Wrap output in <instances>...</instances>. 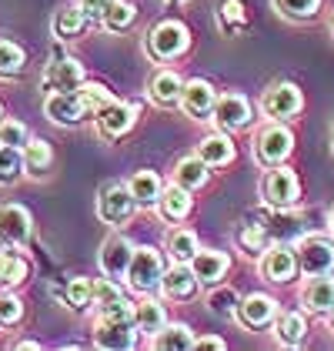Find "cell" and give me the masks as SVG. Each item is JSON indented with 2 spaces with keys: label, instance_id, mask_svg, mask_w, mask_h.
Here are the masks:
<instances>
[{
  "label": "cell",
  "instance_id": "cell-1",
  "mask_svg": "<svg viewBox=\"0 0 334 351\" xmlns=\"http://www.w3.org/2000/svg\"><path fill=\"white\" fill-rule=\"evenodd\" d=\"M127 285L140 291V295H151L161 288V278H164V261H161V251L157 247H134V258L127 265Z\"/></svg>",
  "mask_w": 334,
  "mask_h": 351
},
{
  "label": "cell",
  "instance_id": "cell-2",
  "mask_svg": "<svg viewBox=\"0 0 334 351\" xmlns=\"http://www.w3.org/2000/svg\"><path fill=\"white\" fill-rule=\"evenodd\" d=\"M188 44H191V34L181 21H161L147 34V54L154 60H174L188 51Z\"/></svg>",
  "mask_w": 334,
  "mask_h": 351
},
{
  "label": "cell",
  "instance_id": "cell-3",
  "mask_svg": "<svg viewBox=\"0 0 334 351\" xmlns=\"http://www.w3.org/2000/svg\"><path fill=\"white\" fill-rule=\"evenodd\" d=\"M94 345L104 351H127L138 345V328L134 318H120V315H101L94 324Z\"/></svg>",
  "mask_w": 334,
  "mask_h": 351
},
{
  "label": "cell",
  "instance_id": "cell-4",
  "mask_svg": "<svg viewBox=\"0 0 334 351\" xmlns=\"http://www.w3.org/2000/svg\"><path fill=\"white\" fill-rule=\"evenodd\" d=\"M291 147H294V134L281 121H274V124H268V128L257 131L254 158L264 164V167H274V164H284V158L291 154Z\"/></svg>",
  "mask_w": 334,
  "mask_h": 351
},
{
  "label": "cell",
  "instance_id": "cell-5",
  "mask_svg": "<svg viewBox=\"0 0 334 351\" xmlns=\"http://www.w3.org/2000/svg\"><path fill=\"white\" fill-rule=\"evenodd\" d=\"M261 197L271 204V208H291L298 197H301V184H298V174L274 164V171L264 174L261 181Z\"/></svg>",
  "mask_w": 334,
  "mask_h": 351
},
{
  "label": "cell",
  "instance_id": "cell-6",
  "mask_svg": "<svg viewBox=\"0 0 334 351\" xmlns=\"http://www.w3.org/2000/svg\"><path fill=\"white\" fill-rule=\"evenodd\" d=\"M44 114H47V121H54L60 128H74L87 117V108L77 90H51L44 97Z\"/></svg>",
  "mask_w": 334,
  "mask_h": 351
},
{
  "label": "cell",
  "instance_id": "cell-7",
  "mask_svg": "<svg viewBox=\"0 0 334 351\" xmlns=\"http://www.w3.org/2000/svg\"><path fill=\"white\" fill-rule=\"evenodd\" d=\"M134 208H138V201H134V194H131L127 184H107V188L101 191V197H97V215H101L104 224H124V221H131Z\"/></svg>",
  "mask_w": 334,
  "mask_h": 351
},
{
  "label": "cell",
  "instance_id": "cell-8",
  "mask_svg": "<svg viewBox=\"0 0 334 351\" xmlns=\"http://www.w3.org/2000/svg\"><path fill=\"white\" fill-rule=\"evenodd\" d=\"M294 254H298V271H305L307 278L334 271V244L324 241V238H305Z\"/></svg>",
  "mask_w": 334,
  "mask_h": 351
},
{
  "label": "cell",
  "instance_id": "cell-9",
  "mask_svg": "<svg viewBox=\"0 0 334 351\" xmlns=\"http://www.w3.org/2000/svg\"><path fill=\"white\" fill-rule=\"evenodd\" d=\"M211 121L221 128V131H241L250 124V104L244 94H224L214 101V110H211Z\"/></svg>",
  "mask_w": 334,
  "mask_h": 351
},
{
  "label": "cell",
  "instance_id": "cell-10",
  "mask_svg": "<svg viewBox=\"0 0 334 351\" xmlns=\"http://www.w3.org/2000/svg\"><path fill=\"white\" fill-rule=\"evenodd\" d=\"M94 117H97V131L114 141V137H124L134 128L138 108H134V104H124V101H111V104H104V108L97 110Z\"/></svg>",
  "mask_w": 334,
  "mask_h": 351
},
{
  "label": "cell",
  "instance_id": "cell-11",
  "mask_svg": "<svg viewBox=\"0 0 334 351\" xmlns=\"http://www.w3.org/2000/svg\"><path fill=\"white\" fill-rule=\"evenodd\" d=\"M301 108H305L301 90H298L294 84H287V81L274 84V87L264 94V114L274 117V121H287V117H294Z\"/></svg>",
  "mask_w": 334,
  "mask_h": 351
},
{
  "label": "cell",
  "instance_id": "cell-12",
  "mask_svg": "<svg viewBox=\"0 0 334 351\" xmlns=\"http://www.w3.org/2000/svg\"><path fill=\"white\" fill-rule=\"evenodd\" d=\"M214 101H218V94H214V87L207 81H194L184 84V90H181V108L188 117H194V121H211V110H214Z\"/></svg>",
  "mask_w": 334,
  "mask_h": 351
},
{
  "label": "cell",
  "instance_id": "cell-13",
  "mask_svg": "<svg viewBox=\"0 0 334 351\" xmlns=\"http://www.w3.org/2000/svg\"><path fill=\"white\" fill-rule=\"evenodd\" d=\"M131 258H134V244L127 241L124 234H111L107 241L101 244V271L107 274V278H124L127 274V265H131Z\"/></svg>",
  "mask_w": 334,
  "mask_h": 351
},
{
  "label": "cell",
  "instance_id": "cell-14",
  "mask_svg": "<svg viewBox=\"0 0 334 351\" xmlns=\"http://www.w3.org/2000/svg\"><path fill=\"white\" fill-rule=\"evenodd\" d=\"M30 211L24 204H0V244H24L30 238Z\"/></svg>",
  "mask_w": 334,
  "mask_h": 351
},
{
  "label": "cell",
  "instance_id": "cell-15",
  "mask_svg": "<svg viewBox=\"0 0 334 351\" xmlns=\"http://www.w3.org/2000/svg\"><path fill=\"white\" fill-rule=\"evenodd\" d=\"M84 84V67L74 57H57L44 71V87L47 90H77Z\"/></svg>",
  "mask_w": 334,
  "mask_h": 351
},
{
  "label": "cell",
  "instance_id": "cell-16",
  "mask_svg": "<svg viewBox=\"0 0 334 351\" xmlns=\"http://www.w3.org/2000/svg\"><path fill=\"white\" fill-rule=\"evenodd\" d=\"M237 318L248 328H268L278 318V301L271 295H248L237 304Z\"/></svg>",
  "mask_w": 334,
  "mask_h": 351
},
{
  "label": "cell",
  "instance_id": "cell-17",
  "mask_svg": "<svg viewBox=\"0 0 334 351\" xmlns=\"http://www.w3.org/2000/svg\"><path fill=\"white\" fill-rule=\"evenodd\" d=\"M261 271H264V278L284 285V281H291V278L298 274V254H294L287 244H278V247H271V251L264 254Z\"/></svg>",
  "mask_w": 334,
  "mask_h": 351
},
{
  "label": "cell",
  "instance_id": "cell-18",
  "mask_svg": "<svg viewBox=\"0 0 334 351\" xmlns=\"http://www.w3.org/2000/svg\"><path fill=\"white\" fill-rule=\"evenodd\" d=\"M227 268H231V258L224 251H201L197 247V254L191 258V271L201 285H218L227 274Z\"/></svg>",
  "mask_w": 334,
  "mask_h": 351
},
{
  "label": "cell",
  "instance_id": "cell-19",
  "mask_svg": "<svg viewBox=\"0 0 334 351\" xmlns=\"http://www.w3.org/2000/svg\"><path fill=\"white\" fill-rule=\"evenodd\" d=\"M197 281L191 265H174L170 271H164V278H161V291H164L170 301H188V298H194L197 291Z\"/></svg>",
  "mask_w": 334,
  "mask_h": 351
},
{
  "label": "cell",
  "instance_id": "cell-20",
  "mask_svg": "<svg viewBox=\"0 0 334 351\" xmlns=\"http://www.w3.org/2000/svg\"><path fill=\"white\" fill-rule=\"evenodd\" d=\"M264 231L271 234V241H278V244L298 241L305 234V217L291 215L287 208H274V215L264 221Z\"/></svg>",
  "mask_w": 334,
  "mask_h": 351
},
{
  "label": "cell",
  "instance_id": "cell-21",
  "mask_svg": "<svg viewBox=\"0 0 334 351\" xmlns=\"http://www.w3.org/2000/svg\"><path fill=\"white\" fill-rule=\"evenodd\" d=\"M197 158L207 164V167H224V164L234 161V144H231L227 131L204 137V141L197 144Z\"/></svg>",
  "mask_w": 334,
  "mask_h": 351
},
{
  "label": "cell",
  "instance_id": "cell-22",
  "mask_svg": "<svg viewBox=\"0 0 334 351\" xmlns=\"http://www.w3.org/2000/svg\"><path fill=\"white\" fill-rule=\"evenodd\" d=\"M181 90H184V81H181L174 71H157V74L151 77V97H154V104H161V108L181 104Z\"/></svg>",
  "mask_w": 334,
  "mask_h": 351
},
{
  "label": "cell",
  "instance_id": "cell-23",
  "mask_svg": "<svg viewBox=\"0 0 334 351\" xmlns=\"http://www.w3.org/2000/svg\"><path fill=\"white\" fill-rule=\"evenodd\" d=\"M157 208H161V215H164L167 221H184V217L191 215V191L181 188V184L164 188L161 197H157Z\"/></svg>",
  "mask_w": 334,
  "mask_h": 351
},
{
  "label": "cell",
  "instance_id": "cell-24",
  "mask_svg": "<svg viewBox=\"0 0 334 351\" xmlns=\"http://www.w3.org/2000/svg\"><path fill=\"white\" fill-rule=\"evenodd\" d=\"M305 304L311 311H318V315L334 311V278H328V274L311 278V285L305 288Z\"/></svg>",
  "mask_w": 334,
  "mask_h": 351
},
{
  "label": "cell",
  "instance_id": "cell-25",
  "mask_svg": "<svg viewBox=\"0 0 334 351\" xmlns=\"http://www.w3.org/2000/svg\"><path fill=\"white\" fill-rule=\"evenodd\" d=\"M21 154H24V171L27 174H44L54 164V151H51V144L44 137H27V144L21 147Z\"/></svg>",
  "mask_w": 334,
  "mask_h": 351
},
{
  "label": "cell",
  "instance_id": "cell-26",
  "mask_svg": "<svg viewBox=\"0 0 334 351\" xmlns=\"http://www.w3.org/2000/svg\"><path fill=\"white\" fill-rule=\"evenodd\" d=\"M167 324V315H164V304H157V301H140V304H134V328H138L140 335H157L161 328Z\"/></svg>",
  "mask_w": 334,
  "mask_h": 351
},
{
  "label": "cell",
  "instance_id": "cell-27",
  "mask_svg": "<svg viewBox=\"0 0 334 351\" xmlns=\"http://www.w3.org/2000/svg\"><path fill=\"white\" fill-rule=\"evenodd\" d=\"M197 234L191 228H174L170 234H167V254L177 261V265H191V258L197 254Z\"/></svg>",
  "mask_w": 334,
  "mask_h": 351
},
{
  "label": "cell",
  "instance_id": "cell-28",
  "mask_svg": "<svg viewBox=\"0 0 334 351\" xmlns=\"http://www.w3.org/2000/svg\"><path fill=\"white\" fill-rule=\"evenodd\" d=\"M174 184H181V188L188 191H197L207 184V164L201 161V158H181L177 167H174Z\"/></svg>",
  "mask_w": 334,
  "mask_h": 351
},
{
  "label": "cell",
  "instance_id": "cell-29",
  "mask_svg": "<svg viewBox=\"0 0 334 351\" xmlns=\"http://www.w3.org/2000/svg\"><path fill=\"white\" fill-rule=\"evenodd\" d=\"M154 348L161 351H188L194 348V335L188 324H164L157 335H154Z\"/></svg>",
  "mask_w": 334,
  "mask_h": 351
},
{
  "label": "cell",
  "instance_id": "cell-30",
  "mask_svg": "<svg viewBox=\"0 0 334 351\" xmlns=\"http://www.w3.org/2000/svg\"><path fill=\"white\" fill-rule=\"evenodd\" d=\"M84 27H87V14H84L81 7H64V10H57V17H54L57 40H74V37L84 34Z\"/></svg>",
  "mask_w": 334,
  "mask_h": 351
},
{
  "label": "cell",
  "instance_id": "cell-31",
  "mask_svg": "<svg viewBox=\"0 0 334 351\" xmlns=\"http://www.w3.org/2000/svg\"><path fill=\"white\" fill-rule=\"evenodd\" d=\"M24 64H27V54L21 44L0 37V81H10V77H21L24 74Z\"/></svg>",
  "mask_w": 334,
  "mask_h": 351
},
{
  "label": "cell",
  "instance_id": "cell-32",
  "mask_svg": "<svg viewBox=\"0 0 334 351\" xmlns=\"http://www.w3.org/2000/svg\"><path fill=\"white\" fill-rule=\"evenodd\" d=\"M127 188H131V194H134L138 204H157L164 184H161V178H157L154 171H138V174L127 181Z\"/></svg>",
  "mask_w": 334,
  "mask_h": 351
},
{
  "label": "cell",
  "instance_id": "cell-33",
  "mask_svg": "<svg viewBox=\"0 0 334 351\" xmlns=\"http://www.w3.org/2000/svg\"><path fill=\"white\" fill-rule=\"evenodd\" d=\"M305 331H307V324L298 311H287V315H281L278 318V341L281 345H287V348L301 345V341H305Z\"/></svg>",
  "mask_w": 334,
  "mask_h": 351
},
{
  "label": "cell",
  "instance_id": "cell-34",
  "mask_svg": "<svg viewBox=\"0 0 334 351\" xmlns=\"http://www.w3.org/2000/svg\"><path fill=\"white\" fill-rule=\"evenodd\" d=\"M24 174V154L21 147H7L0 144V184H14Z\"/></svg>",
  "mask_w": 334,
  "mask_h": 351
},
{
  "label": "cell",
  "instance_id": "cell-35",
  "mask_svg": "<svg viewBox=\"0 0 334 351\" xmlns=\"http://www.w3.org/2000/svg\"><path fill=\"white\" fill-rule=\"evenodd\" d=\"M134 17H138V7L134 3H127V0H114L111 10L104 14V27L114 30V34H120V30H127L131 24H134Z\"/></svg>",
  "mask_w": 334,
  "mask_h": 351
},
{
  "label": "cell",
  "instance_id": "cell-36",
  "mask_svg": "<svg viewBox=\"0 0 334 351\" xmlns=\"http://www.w3.org/2000/svg\"><path fill=\"white\" fill-rule=\"evenodd\" d=\"M237 304H241V298H237L234 288H218V291H211V298H207V308H211V315H218V318L237 315Z\"/></svg>",
  "mask_w": 334,
  "mask_h": 351
},
{
  "label": "cell",
  "instance_id": "cell-37",
  "mask_svg": "<svg viewBox=\"0 0 334 351\" xmlns=\"http://www.w3.org/2000/svg\"><path fill=\"white\" fill-rule=\"evenodd\" d=\"M77 94H81L84 108H87V114H97V110L104 108V104H111V90L104 87V84H94V81H84L81 87H77Z\"/></svg>",
  "mask_w": 334,
  "mask_h": 351
},
{
  "label": "cell",
  "instance_id": "cell-38",
  "mask_svg": "<svg viewBox=\"0 0 334 351\" xmlns=\"http://www.w3.org/2000/svg\"><path fill=\"white\" fill-rule=\"evenodd\" d=\"M64 298H67V304H70V308H77V311H81V308H87V304L94 301V281H90V278H70Z\"/></svg>",
  "mask_w": 334,
  "mask_h": 351
},
{
  "label": "cell",
  "instance_id": "cell-39",
  "mask_svg": "<svg viewBox=\"0 0 334 351\" xmlns=\"http://www.w3.org/2000/svg\"><path fill=\"white\" fill-rule=\"evenodd\" d=\"M237 241H241V247H244L248 254H261V251L268 247V241H271V234L264 231V224H244V228L237 231Z\"/></svg>",
  "mask_w": 334,
  "mask_h": 351
},
{
  "label": "cell",
  "instance_id": "cell-40",
  "mask_svg": "<svg viewBox=\"0 0 334 351\" xmlns=\"http://www.w3.org/2000/svg\"><path fill=\"white\" fill-rule=\"evenodd\" d=\"M30 274V265L21 258V254H14V251H7V261H3V271H0V285H21V281H27Z\"/></svg>",
  "mask_w": 334,
  "mask_h": 351
},
{
  "label": "cell",
  "instance_id": "cell-41",
  "mask_svg": "<svg viewBox=\"0 0 334 351\" xmlns=\"http://www.w3.org/2000/svg\"><path fill=\"white\" fill-rule=\"evenodd\" d=\"M27 124L24 121H14V117H0V144L7 147H24L27 144Z\"/></svg>",
  "mask_w": 334,
  "mask_h": 351
},
{
  "label": "cell",
  "instance_id": "cell-42",
  "mask_svg": "<svg viewBox=\"0 0 334 351\" xmlns=\"http://www.w3.org/2000/svg\"><path fill=\"white\" fill-rule=\"evenodd\" d=\"M274 3H278V10L284 17H294V21L314 17L318 7H321V0H274Z\"/></svg>",
  "mask_w": 334,
  "mask_h": 351
},
{
  "label": "cell",
  "instance_id": "cell-43",
  "mask_svg": "<svg viewBox=\"0 0 334 351\" xmlns=\"http://www.w3.org/2000/svg\"><path fill=\"white\" fill-rule=\"evenodd\" d=\"M21 318H24V304H21V298L0 295V324L10 328V324H17Z\"/></svg>",
  "mask_w": 334,
  "mask_h": 351
},
{
  "label": "cell",
  "instance_id": "cell-44",
  "mask_svg": "<svg viewBox=\"0 0 334 351\" xmlns=\"http://www.w3.org/2000/svg\"><path fill=\"white\" fill-rule=\"evenodd\" d=\"M221 24L227 30H234V27L244 24V7H241V0H224L221 3Z\"/></svg>",
  "mask_w": 334,
  "mask_h": 351
},
{
  "label": "cell",
  "instance_id": "cell-45",
  "mask_svg": "<svg viewBox=\"0 0 334 351\" xmlns=\"http://www.w3.org/2000/svg\"><path fill=\"white\" fill-rule=\"evenodd\" d=\"M111 3L114 0H81L77 7L87 14V21H104V14L111 10Z\"/></svg>",
  "mask_w": 334,
  "mask_h": 351
},
{
  "label": "cell",
  "instance_id": "cell-46",
  "mask_svg": "<svg viewBox=\"0 0 334 351\" xmlns=\"http://www.w3.org/2000/svg\"><path fill=\"white\" fill-rule=\"evenodd\" d=\"M194 348H214V351H224L227 341L224 338H214V335H204V338H194Z\"/></svg>",
  "mask_w": 334,
  "mask_h": 351
},
{
  "label": "cell",
  "instance_id": "cell-47",
  "mask_svg": "<svg viewBox=\"0 0 334 351\" xmlns=\"http://www.w3.org/2000/svg\"><path fill=\"white\" fill-rule=\"evenodd\" d=\"M331 231H334V215H331Z\"/></svg>",
  "mask_w": 334,
  "mask_h": 351
},
{
  "label": "cell",
  "instance_id": "cell-48",
  "mask_svg": "<svg viewBox=\"0 0 334 351\" xmlns=\"http://www.w3.org/2000/svg\"><path fill=\"white\" fill-rule=\"evenodd\" d=\"M0 117H3V108H0Z\"/></svg>",
  "mask_w": 334,
  "mask_h": 351
}]
</instances>
